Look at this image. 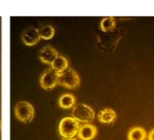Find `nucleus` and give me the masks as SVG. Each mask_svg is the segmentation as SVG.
Instances as JSON below:
<instances>
[{
	"label": "nucleus",
	"mask_w": 154,
	"mask_h": 140,
	"mask_svg": "<svg viewBox=\"0 0 154 140\" xmlns=\"http://www.w3.org/2000/svg\"><path fill=\"white\" fill-rule=\"evenodd\" d=\"M79 128L80 125L77 120H75L73 117H66L60 121L59 125V131L63 138L68 139H72L78 135Z\"/></svg>",
	"instance_id": "obj_1"
},
{
	"label": "nucleus",
	"mask_w": 154,
	"mask_h": 140,
	"mask_svg": "<svg viewBox=\"0 0 154 140\" xmlns=\"http://www.w3.org/2000/svg\"><path fill=\"white\" fill-rule=\"evenodd\" d=\"M79 83L80 79L78 73L71 68H68L64 72L59 74V84L66 88L75 89L79 87Z\"/></svg>",
	"instance_id": "obj_2"
},
{
	"label": "nucleus",
	"mask_w": 154,
	"mask_h": 140,
	"mask_svg": "<svg viewBox=\"0 0 154 140\" xmlns=\"http://www.w3.org/2000/svg\"><path fill=\"white\" fill-rule=\"evenodd\" d=\"M72 117L79 122H90L95 118V112L89 106L79 103L76 104L72 110Z\"/></svg>",
	"instance_id": "obj_3"
},
{
	"label": "nucleus",
	"mask_w": 154,
	"mask_h": 140,
	"mask_svg": "<svg viewBox=\"0 0 154 140\" xmlns=\"http://www.w3.org/2000/svg\"><path fill=\"white\" fill-rule=\"evenodd\" d=\"M15 116L23 122H31L33 119L34 111L32 106L27 102H20L14 108Z\"/></svg>",
	"instance_id": "obj_4"
},
{
	"label": "nucleus",
	"mask_w": 154,
	"mask_h": 140,
	"mask_svg": "<svg viewBox=\"0 0 154 140\" xmlns=\"http://www.w3.org/2000/svg\"><path fill=\"white\" fill-rule=\"evenodd\" d=\"M41 86L45 90H50L59 84V74L51 67L47 69L40 78Z\"/></svg>",
	"instance_id": "obj_5"
},
{
	"label": "nucleus",
	"mask_w": 154,
	"mask_h": 140,
	"mask_svg": "<svg viewBox=\"0 0 154 140\" xmlns=\"http://www.w3.org/2000/svg\"><path fill=\"white\" fill-rule=\"evenodd\" d=\"M41 39L39 29L35 27H28L22 33V40L24 44L28 46H32L36 44Z\"/></svg>",
	"instance_id": "obj_6"
},
{
	"label": "nucleus",
	"mask_w": 154,
	"mask_h": 140,
	"mask_svg": "<svg viewBox=\"0 0 154 140\" xmlns=\"http://www.w3.org/2000/svg\"><path fill=\"white\" fill-rule=\"evenodd\" d=\"M58 56H59V54H58L57 50L51 46H45L39 52L40 60L42 62H43L45 64H49V65H51V63L54 61V59Z\"/></svg>",
	"instance_id": "obj_7"
},
{
	"label": "nucleus",
	"mask_w": 154,
	"mask_h": 140,
	"mask_svg": "<svg viewBox=\"0 0 154 140\" xmlns=\"http://www.w3.org/2000/svg\"><path fill=\"white\" fill-rule=\"evenodd\" d=\"M97 128L91 124H84L80 126L78 136L81 140L93 139L97 135Z\"/></svg>",
	"instance_id": "obj_8"
},
{
	"label": "nucleus",
	"mask_w": 154,
	"mask_h": 140,
	"mask_svg": "<svg viewBox=\"0 0 154 140\" xmlns=\"http://www.w3.org/2000/svg\"><path fill=\"white\" fill-rule=\"evenodd\" d=\"M97 119L100 122L102 123H106V124H109L112 123L116 121V113L114 110L112 109H104L102 111H100L97 114Z\"/></svg>",
	"instance_id": "obj_9"
},
{
	"label": "nucleus",
	"mask_w": 154,
	"mask_h": 140,
	"mask_svg": "<svg viewBox=\"0 0 154 140\" xmlns=\"http://www.w3.org/2000/svg\"><path fill=\"white\" fill-rule=\"evenodd\" d=\"M51 68L53 70H55L58 74H60L62 72H64L66 69L69 68V62L67 60V58L63 56L59 55L54 61L51 63Z\"/></svg>",
	"instance_id": "obj_10"
},
{
	"label": "nucleus",
	"mask_w": 154,
	"mask_h": 140,
	"mask_svg": "<svg viewBox=\"0 0 154 140\" xmlns=\"http://www.w3.org/2000/svg\"><path fill=\"white\" fill-rule=\"evenodd\" d=\"M147 133L144 129L141 127H134L128 132V140H145Z\"/></svg>",
	"instance_id": "obj_11"
},
{
	"label": "nucleus",
	"mask_w": 154,
	"mask_h": 140,
	"mask_svg": "<svg viewBox=\"0 0 154 140\" xmlns=\"http://www.w3.org/2000/svg\"><path fill=\"white\" fill-rule=\"evenodd\" d=\"M75 103H76V99L74 95L70 94H65L61 95L59 99V105L64 109L71 108L75 105Z\"/></svg>",
	"instance_id": "obj_12"
},
{
	"label": "nucleus",
	"mask_w": 154,
	"mask_h": 140,
	"mask_svg": "<svg viewBox=\"0 0 154 140\" xmlns=\"http://www.w3.org/2000/svg\"><path fill=\"white\" fill-rule=\"evenodd\" d=\"M116 19L114 17H105L100 23V27L102 29V31H113L116 28Z\"/></svg>",
	"instance_id": "obj_13"
},
{
	"label": "nucleus",
	"mask_w": 154,
	"mask_h": 140,
	"mask_svg": "<svg viewBox=\"0 0 154 140\" xmlns=\"http://www.w3.org/2000/svg\"><path fill=\"white\" fill-rule=\"evenodd\" d=\"M55 32L54 28L51 25H43L39 29V33L41 38L44 39V40H50L53 37Z\"/></svg>",
	"instance_id": "obj_14"
},
{
	"label": "nucleus",
	"mask_w": 154,
	"mask_h": 140,
	"mask_svg": "<svg viewBox=\"0 0 154 140\" xmlns=\"http://www.w3.org/2000/svg\"><path fill=\"white\" fill-rule=\"evenodd\" d=\"M148 139L149 140H154V129L150 131V133L148 134Z\"/></svg>",
	"instance_id": "obj_15"
},
{
	"label": "nucleus",
	"mask_w": 154,
	"mask_h": 140,
	"mask_svg": "<svg viewBox=\"0 0 154 140\" xmlns=\"http://www.w3.org/2000/svg\"><path fill=\"white\" fill-rule=\"evenodd\" d=\"M65 140H76V139H65Z\"/></svg>",
	"instance_id": "obj_16"
},
{
	"label": "nucleus",
	"mask_w": 154,
	"mask_h": 140,
	"mask_svg": "<svg viewBox=\"0 0 154 140\" xmlns=\"http://www.w3.org/2000/svg\"><path fill=\"white\" fill-rule=\"evenodd\" d=\"M0 130H1V121H0Z\"/></svg>",
	"instance_id": "obj_17"
}]
</instances>
